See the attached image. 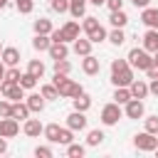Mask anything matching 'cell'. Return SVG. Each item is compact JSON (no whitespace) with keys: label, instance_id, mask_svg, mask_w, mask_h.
<instances>
[{"label":"cell","instance_id":"obj_7","mask_svg":"<svg viewBox=\"0 0 158 158\" xmlns=\"http://www.w3.org/2000/svg\"><path fill=\"white\" fill-rule=\"evenodd\" d=\"M20 133V121L12 118V116H2L0 118V136L2 138H12Z\"/></svg>","mask_w":158,"mask_h":158},{"label":"cell","instance_id":"obj_45","mask_svg":"<svg viewBox=\"0 0 158 158\" xmlns=\"http://www.w3.org/2000/svg\"><path fill=\"white\" fill-rule=\"evenodd\" d=\"M146 74H148V79H158V67H156V64H151V67L146 69Z\"/></svg>","mask_w":158,"mask_h":158},{"label":"cell","instance_id":"obj_23","mask_svg":"<svg viewBox=\"0 0 158 158\" xmlns=\"http://www.w3.org/2000/svg\"><path fill=\"white\" fill-rule=\"evenodd\" d=\"M72 106H74L77 111H84V114H86V111L91 109V96L81 91L79 96H74V99H72Z\"/></svg>","mask_w":158,"mask_h":158},{"label":"cell","instance_id":"obj_8","mask_svg":"<svg viewBox=\"0 0 158 158\" xmlns=\"http://www.w3.org/2000/svg\"><path fill=\"white\" fill-rule=\"evenodd\" d=\"M81 72H84L86 77H96V74L101 72V62H99L94 54H86V57L81 59Z\"/></svg>","mask_w":158,"mask_h":158},{"label":"cell","instance_id":"obj_26","mask_svg":"<svg viewBox=\"0 0 158 158\" xmlns=\"http://www.w3.org/2000/svg\"><path fill=\"white\" fill-rule=\"evenodd\" d=\"M27 72H30L32 77L42 79V77H44V62H42V59H30V62H27Z\"/></svg>","mask_w":158,"mask_h":158},{"label":"cell","instance_id":"obj_15","mask_svg":"<svg viewBox=\"0 0 158 158\" xmlns=\"http://www.w3.org/2000/svg\"><path fill=\"white\" fill-rule=\"evenodd\" d=\"M47 54L52 57V62L54 59H67L69 57V47H67V42H52L49 49H47Z\"/></svg>","mask_w":158,"mask_h":158},{"label":"cell","instance_id":"obj_24","mask_svg":"<svg viewBox=\"0 0 158 158\" xmlns=\"http://www.w3.org/2000/svg\"><path fill=\"white\" fill-rule=\"evenodd\" d=\"M106 40H109V42H111L114 47H121V44L126 42V32H123L121 27H114V30H111V32L106 35Z\"/></svg>","mask_w":158,"mask_h":158},{"label":"cell","instance_id":"obj_22","mask_svg":"<svg viewBox=\"0 0 158 158\" xmlns=\"http://www.w3.org/2000/svg\"><path fill=\"white\" fill-rule=\"evenodd\" d=\"M32 30H35V35H49L54 27H52V20L49 17H40V20L32 22Z\"/></svg>","mask_w":158,"mask_h":158},{"label":"cell","instance_id":"obj_28","mask_svg":"<svg viewBox=\"0 0 158 158\" xmlns=\"http://www.w3.org/2000/svg\"><path fill=\"white\" fill-rule=\"evenodd\" d=\"M17 84H20L25 91H30V89H35V86H37V77H32L30 72H22V74H20V79H17Z\"/></svg>","mask_w":158,"mask_h":158},{"label":"cell","instance_id":"obj_5","mask_svg":"<svg viewBox=\"0 0 158 158\" xmlns=\"http://www.w3.org/2000/svg\"><path fill=\"white\" fill-rule=\"evenodd\" d=\"M133 79H136V77H133V67H131V64L111 72V84H114V86H128Z\"/></svg>","mask_w":158,"mask_h":158},{"label":"cell","instance_id":"obj_2","mask_svg":"<svg viewBox=\"0 0 158 158\" xmlns=\"http://www.w3.org/2000/svg\"><path fill=\"white\" fill-rule=\"evenodd\" d=\"M126 62H128L133 69H141V72H146V69L153 64V54H151V52H146L143 47H133V49L128 52Z\"/></svg>","mask_w":158,"mask_h":158},{"label":"cell","instance_id":"obj_13","mask_svg":"<svg viewBox=\"0 0 158 158\" xmlns=\"http://www.w3.org/2000/svg\"><path fill=\"white\" fill-rule=\"evenodd\" d=\"M25 104L30 106L32 114H42L44 106H47V99H44L42 94H30V96H25Z\"/></svg>","mask_w":158,"mask_h":158},{"label":"cell","instance_id":"obj_31","mask_svg":"<svg viewBox=\"0 0 158 158\" xmlns=\"http://www.w3.org/2000/svg\"><path fill=\"white\" fill-rule=\"evenodd\" d=\"M84 153H86V146H81V143H69L67 146V156L69 158H84Z\"/></svg>","mask_w":158,"mask_h":158},{"label":"cell","instance_id":"obj_52","mask_svg":"<svg viewBox=\"0 0 158 158\" xmlns=\"http://www.w3.org/2000/svg\"><path fill=\"white\" fill-rule=\"evenodd\" d=\"M7 2H10V0H0V10H5V7H7Z\"/></svg>","mask_w":158,"mask_h":158},{"label":"cell","instance_id":"obj_25","mask_svg":"<svg viewBox=\"0 0 158 158\" xmlns=\"http://www.w3.org/2000/svg\"><path fill=\"white\" fill-rule=\"evenodd\" d=\"M49 44H52L49 35H35V37H32V47H35L37 52H47Z\"/></svg>","mask_w":158,"mask_h":158},{"label":"cell","instance_id":"obj_11","mask_svg":"<svg viewBox=\"0 0 158 158\" xmlns=\"http://www.w3.org/2000/svg\"><path fill=\"white\" fill-rule=\"evenodd\" d=\"M42 121L40 118H25V123H22V133L25 136H30V138H37V136H42Z\"/></svg>","mask_w":158,"mask_h":158},{"label":"cell","instance_id":"obj_10","mask_svg":"<svg viewBox=\"0 0 158 158\" xmlns=\"http://www.w3.org/2000/svg\"><path fill=\"white\" fill-rule=\"evenodd\" d=\"M59 30H62L64 42H74V40L79 37V32H81V25H79L77 20H69V22H67V25H62Z\"/></svg>","mask_w":158,"mask_h":158},{"label":"cell","instance_id":"obj_54","mask_svg":"<svg viewBox=\"0 0 158 158\" xmlns=\"http://www.w3.org/2000/svg\"><path fill=\"white\" fill-rule=\"evenodd\" d=\"M0 52H2V44H0Z\"/></svg>","mask_w":158,"mask_h":158},{"label":"cell","instance_id":"obj_55","mask_svg":"<svg viewBox=\"0 0 158 158\" xmlns=\"http://www.w3.org/2000/svg\"><path fill=\"white\" fill-rule=\"evenodd\" d=\"M156 136H158V133H156Z\"/></svg>","mask_w":158,"mask_h":158},{"label":"cell","instance_id":"obj_38","mask_svg":"<svg viewBox=\"0 0 158 158\" xmlns=\"http://www.w3.org/2000/svg\"><path fill=\"white\" fill-rule=\"evenodd\" d=\"M143 131H148V133H158V116H148V118H143Z\"/></svg>","mask_w":158,"mask_h":158},{"label":"cell","instance_id":"obj_27","mask_svg":"<svg viewBox=\"0 0 158 158\" xmlns=\"http://www.w3.org/2000/svg\"><path fill=\"white\" fill-rule=\"evenodd\" d=\"M59 123H47L44 128H42V136L49 141V143H57V138H59Z\"/></svg>","mask_w":158,"mask_h":158},{"label":"cell","instance_id":"obj_29","mask_svg":"<svg viewBox=\"0 0 158 158\" xmlns=\"http://www.w3.org/2000/svg\"><path fill=\"white\" fill-rule=\"evenodd\" d=\"M104 138H106V136H104L101 128H91V131L86 133V146H101Z\"/></svg>","mask_w":158,"mask_h":158},{"label":"cell","instance_id":"obj_19","mask_svg":"<svg viewBox=\"0 0 158 158\" xmlns=\"http://www.w3.org/2000/svg\"><path fill=\"white\" fill-rule=\"evenodd\" d=\"M109 22H111V27H126L128 25V15L123 12V10H111L109 12Z\"/></svg>","mask_w":158,"mask_h":158},{"label":"cell","instance_id":"obj_51","mask_svg":"<svg viewBox=\"0 0 158 158\" xmlns=\"http://www.w3.org/2000/svg\"><path fill=\"white\" fill-rule=\"evenodd\" d=\"M153 64H156V67H158V49H156V52H153Z\"/></svg>","mask_w":158,"mask_h":158},{"label":"cell","instance_id":"obj_6","mask_svg":"<svg viewBox=\"0 0 158 158\" xmlns=\"http://www.w3.org/2000/svg\"><path fill=\"white\" fill-rule=\"evenodd\" d=\"M143 114H146L143 99H128L123 104V116L126 118H143Z\"/></svg>","mask_w":158,"mask_h":158},{"label":"cell","instance_id":"obj_48","mask_svg":"<svg viewBox=\"0 0 158 158\" xmlns=\"http://www.w3.org/2000/svg\"><path fill=\"white\" fill-rule=\"evenodd\" d=\"M5 151H7V138H2V136H0V156H2Z\"/></svg>","mask_w":158,"mask_h":158},{"label":"cell","instance_id":"obj_46","mask_svg":"<svg viewBox=\"0 0 158 158\" xmlns=\"http://www.w3.org/2000/svg\"><path fill=\"white\" fill-rule=\"evenodd\" d=\"M148 94L158 96V79H151V84H148Z\"/></svg>","mask_w":158,"mask_h":158},{"label":"cell","instance_id":"obj_4","mask_svg":"<svg viewBox=\"0 0 158 158\" xmlns=\"http://www.w3.org/2000/svg\"><path fill=\"white\" fill-rule=\"evenodd\" d=\"M133 146H136L138 151L151 153V151H156V146H158V136H156V133H148V131H141V133L133 136Z\"/></svg>","mask_w":158,"mask_h":158},{"label":"cell","instance_id":"obj_49","mask_svg":"<svg viewBox=\"0 0 158 158\" xmlns=\"http://www.w3.org/2000/svg\"><path fill=\"white\" fill-rule=\"evenodd\" d=\"M5 69H7V67H5V62L0 59V79H5Z\"/></svg>","mask_w":158,"mask_h":158},{"label":"cell","instance_id":"obj_30","mask_svg":"<svg viewBox=\"0 0 158 158\" xmlns=\"http://www.w3.org/2000/svg\"><path fill=\"white\" fill-rule=\"evenodd\" d=\"M40 94H42L47 101L59 99V91H57V86H54V84H42V86H40Z\"/></svg>","mask_w":158,"mask_h":158},{"label":"cell","instance_id":"obj_18","mask_svg":"<svg viewBox=\"0 0 158 158\" xmlns=\"http://www.w3.org/2000/svg\"><path fill=\"white\" fill-rule=\"evenodd\" d=\"M72 49H74V54L77 57H86V54H91V40L89 37H84V40H74V44H72Z\"/></svg>","mask_w":158,"mask_h":158},{"label":"cell","instance_id":"obj_39","mask_svg":"<svg viewBox=\"0 0 158 158\" xmlns=\"http://www.w3.org/2000/svg\"><path fill=\"white\" fill-rule=\"evenodd\" d=\"M54 72L69 74V72H72V62H69V59H54Z\"/></svg>","mask_w":158,"mask_h":158},{"label":"cell","instance_id":"obj_44","mask_svg":"<svg viewBox=\"0 0 158 158\" xmlns=\"http://www.w3.org/2000/svg\"><path fill=\"white\" fill-rule=\"evenodd\" d=\"M121 67H128V62H126V59H114V62H111V72H116V69H121Z\"/></svg>","mask_w":158,"mask_h":158},{"label":"cell","instance_id":"obj_37","mask_svg":"<svg viewBox=\"0 0 158 158\" xmlns=\"http://www.w3.org/2000/svg\"><path fill=\"white\" fill-rule=\"evenodd\" d=\"M49 7L59 15H64V12H69V0H49Z\"/></svg>","mask_w":158,"mask_h":158},{"label":"cell","instance_id":"obj_53","mask_svg":"<svg viewBox=\"0 0 158 158\" xmlns=\"http://www.w3.org/2000/svg\"><path fill=\"white\" fill-rule=\"evenodd\" d=\"M156 153H158V146H156Z\"/></svg>","mask_w":158,"mask_h":158},{"label":"cell","instance_id":"obj_3","mask_svg":"<svg viewBox=\"0 0 158 158\" xmlns=\"http://www.w3.org/2000/svg\"><path fill=\"white\" fill-rule=\"evenodd\" d=\"M101 123L104 126H116L121 118H123V109H121V104H116V101H111V104H106L104 109H101Z\"/></svg>","mask_w":158,"mask_h":158},{"label":"cell","instance_id":"obj_12","mask_svg":"<svg viewBox=\"0 0 158 158\" xmlns=\"http://www.w3.org/2000/svg\"><path fill=\"white\" fill-rule=\"evenodd\" d=\"M0 59L5 62V67H17L20 64V49L17 47H2Z\"/></svg>","mask_w":158,"mask_h":158},{"label":"cell","instance_id":"obj_50","mask_svg":"<svg viewBox=\"0 0 158 158\" xmlns=\"http://www.w3.org/2000/svg\"><path fill=\"white\" fill-rule=\"evenodd\" d=\"M86 2H91V5H96V7H101V5L106 2V0H86Z\"/></svg>","mask_w":158,"mask_h":158},{"label":"cell","instance_id":"obj_33","mask_svg":"<svg viewBox=\"0 0 158 158\" xmlns=\"http://www.w3.org/2000/svg\"><path fill=\"white\" fill-rule=\"evenodd\" d=\"M72 141H74V131H72L69 126L59 128V138H57V143H59V146H69Z\"/></svg>","mask_w":158,"mask_h":158},{"label":"cell","instance_id":"obj_42","mask_svg":"<svg viewBox=\"0 0 158 158\" xmlns=\"http://www.w3.org/2000/svg\"><path fill=\"white\" fill-rule=\"evenodd\" d=\"M2 116H12V101L0 99V118H2Z\"/></svg>","mask_w":158,"mask_h":158},{"label":"cell","instance_id":"obj_43","mask_svg":"<svg viewBox=\"0 0 158 158\" xmlns=\"http://www.w3.org/2000/svg\"><path fill=\"white\" fill-rule=\"evenodd\" d=\"M104 5H109V10H123V0H106Z\"/></svg>","mask_w":158,"mask_h":158},{"label":"cell","instance_id":"obj_21","mask_svg":"<svg viewBox=\"0 0 158 158\" xmlns=\"http://www.w3.org/2000/svg\"><path fill=\"white\" fill-rule=\"evenodd\" d=\"M69 15H72L74 20L84 17V15H86V0H69Z\"/></svg>","mask_w":158,"mask_h":158},{"label":"cell","instance_id":"obj_9","mask_svg":"<svg viewBox=\"0 0 158 158\" xmlns=\"http://www.w3.org/2000/svg\"><path fill=\"white\" fill-rule=\"evenodd\" d=\"M67 126H69L72 131H84V128H86V114L74 109V111L67 116Z\"/></svg>","mask_w":158,"mask_h":158},{"label":"cell","instance_id":"obj_17","mask_svg":"<svg viewBox=\"0 0 158 158\" xmlns=\"http://www.w3.org/2000/svg\"><path fill=\"white\" fill-rule=\"evenodd\" d=\"M143 49L151 52V54L158 49V30H151V27L146 30V35H143Z\"/></svg>","mask_w":158,"mask_h":158},{"label":"cell","instance_id":"obj_47","mask_svg":"<svg viewBox=\"0 0 158 158\" xmlns=\"http://www.w3.org/2000/svg\"><path fill=\"white\" fill-rule=\"evenodd\" d=\"M131 2H133V5H136V7H141V10H143V7H148V5H151V0H131Z\"/></svg>","mask_w":158,"mask_h":158},{"label":"cell","instance_id":"obj_20","mask_svg":"<svg viewBox=\"0 0 158 158\" xmlns=\"http://www.w3.org/2000/svg\"><path fill=\"white\" fill-rule=\"evenodd\" d=\"M30 106L25 104V101H12V118H17V121H25V118H30Z\"/></svg>","mask_w":158,"mask_h":158},{"label":"cell","instance_id":"obj_41","mask_svg":"<svg viewBox=\"0 0 158 158\" xmlns=\"http://www.w3.org/2000/svg\"><path fill=\"white\" fill-rule=\"evenodd\" d=\"M35 156H37V158H52L54 151H52L49 146H37V148H35Z\"/></svg>","mask_w":158,"mask_h":158},{"label":"cell","instance_id":"obj_36","mask_svg":"<svg viewBox=\"0 0 158 158\" xmlns=\"http://www.w3.org/2000/svg\"><path fill=\"white\" fill-rule=\"evenodd\" d=\"M81 20H84V22H81V30H84L86 35H89L91 30H96V27H99V20H96V17H91V15H84Z\"/></svg>","mask_w":158,"mask_h":158},{"label":"cell","instance_id":"obj_14","mask_svg":"<svg viewBox=\"0 0 158 158\" xmlns=\"http://www.w3.org/2000/svg\"><path fill=\"white\" fill-rule=\"evenodd\" d=\"M141 22L151 30H158V7H143L141 10Z\"/></svg>","mask_w":158,"mask_h":158},{"label":"cell","instance_id":"obj_1","mask_svg":"<svg viewBox=\"0 0 158 158\" xmlns=\"http://www.w3.org/2000/svg\"><path fill=\"white\" fill-rule=\"evenodd\" d=\"M52 84L57 86V91H59L62 99H74V96H79V94L84 91L81 84H77L74 79H69V74H62V72H54Z\"/></svg>","mask_w":158,"mask_h":158},{"label":"cell","instance_id":"obj_35","mask_svg":"<svg viewBox=\"0 0 158 158\" xmlns=\"http://www.w3.org/2000/svg\"><path fill=\"white\" fill-rule=\"evenodd\" d=\"M15 7H17L20 15H30V12L35 10V2H32V0H15Z\"/></svg>","mask_w":158,"mask_h":158},{"label":"cell","instance_id":"obj_40","mask_svg":"<svg viewBox=\"0 0 158 158\" xmlns=\"http://www.w3.org/2000/svg\"><path fill=\"white\" fill-rule=\"evenodd\" d=\"M20 74H22V72H20L17 67H7V69H5V79H7V81H15V84H17Z\"/></svg>","mask_w":158,"mask_h":158},{"label":"cell","instance_id":"obj_34","mask_svg":"<svg viewBox=\"0 0 158 158\" xmlns=\"http://www.w3.org/2000/svg\"><path fill=\"white\" fill-rule=\"evenodd\" d=\"M106 35H109V32H106V30H104V27L99 25V27H96V30H91V32H89L86 37L91 40V44H99V42H104V40H106Z\"/></svg>","mask_w":158,"mask_h":158},{"label":"cell","instance_id":"obj_16","mask_svg":"<svg viewBox=\"0 0 158 158\" xmlns=\"http://www.w3.org/2000/svg\"><path fill=\"white\" fill-rule=\"evenodd\" d=\"M128 91H131V99H146L148 96V84L143 79H133L128 84Z\"/></svg>","mask_w":158,"mask_h":158},{"label":"cell","instance_id":"obj_32","mask_svg":"<svg viewBox=\"0 0 158 158\" xmlns=\"http://www.w3.org/2000/svg\"><path fill=\"white\" fill-rule=\"evenodd\" d=\"M128 99H131V91H128V86H116V91H114V101L123 106Z\"/></svg>","mask_w":158,"mask_h":158}]
</instances>
